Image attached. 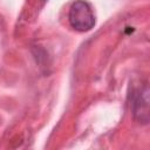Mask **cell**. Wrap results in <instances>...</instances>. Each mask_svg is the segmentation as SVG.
Instances as JSON below:
<instances>
[{"instance_id": "cell-2", "label": "cell", "mask_w": 150, "mask_h": 150, "mask_svg": "<svg viewBox=\"0 0 150 150\" xmlns=\"http://www.w3.org/2000/svg\"><path fill=\"white\" fill-rule=\"evenodd\" d=\"M149 87L144 84L137 93L132 103V115L134 118L141 124H148L150 120V108H149Z\"/></svg>"}, {"instance_id": "cell-1", "label": "cell", "mask_w": 150, "mask_h": 150, "mask_svg": "<svg viewBox=\"0 0 150 150\" xmlns=\"http://www.w3.org/2000/svg\"><path fill=\"white\" fill-rule=\"evenodd\" d=\"M70 26L77 32H88L95 25V16L90 5L84 0H76L71 4L68 13Z\"/></svg>"}, {"instance_id": "cell-3", "label": "cell", "mask_w": 150, "mask_h": 150, "mask_svg": "<svg viewBox=\"0 0 150 150\" xmlns=\"http://www.w3.org/2000/svg\"><path fill=\"white\" fill-rule=\"evenodd\" d=\"M43 1H46V0H43Z\"/></svg>"}]
</instances>
